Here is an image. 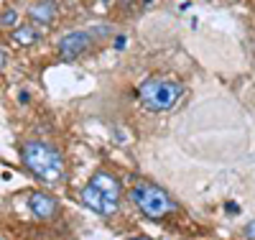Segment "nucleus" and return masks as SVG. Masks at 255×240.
<instances>
[{
    "label": "nucleus",
    "mask_w": 255,
    "mask_h": 240,
    "mask_svg": "<svg viewBox=\"0 0 255 240\" xmlns=\"http://www.w3.org/2000/svg\"><path fill=\"white\" fill-rule=\"evenodd\" d=\"M181 92H184V87L176 79H168V77H151V79L140 82V87H138L140 102L148 110H156V113L174 110L176 102L181 100Z\"/></svg>",
    "instance_id": "7ed1b4c3"
},
{
    "label": "nucleus",
    "mask_w": 255,
    "mask_h": 240,
    "mask_svg": "<svg viewBox=\"0 0 255 240\" xmlns=\"http://www.w3.org/2000/svg\"><path fill=\"white\" fill-rule=\"evenodd\" d=\"M0 240H3V238H0Z\"/></svg>",
    "instance_id": "ddd939ff"
},
{
    "label": "nucleus",
    "mask_w": 255,
    "mask_h": 240,
    "mask_svg": "<svg viewBox=\"0 0 255 240\" xmlns=\"http://www.w3.org/2000/svg\"><path fill=\"white\" fill-rule=\"evenodd\" d=\"M130 240H153V238H148V235H135V238H130Z\"/></svg>",
    "instance_id": "9b49d317"
},
{
    "label": "nucleus",
    "mask_w": 255,
    "mask_h": 240,
    "mask_svg": "<svg viewBox=\"0 0 255 240\" xmlns=\"http://www.w3.org/2000/svg\"><path fill=\"white\" fill-rule=\"evenodd\" d=\"M23 164L46 184H59L64 179V159H61V154L54 146L44 143V141H28L23 146Z\"/></svg>",
    "instance_id": "f257e3e1"
},
{
    "label": "nucleus",
    "mask_w": 255,
    "mask_h": 240,
    "mask_svg": "<svg viewBox=\"0 0 255 240\" xmlns=\"http://www.w3.org/2000/svg\"><path fill=\"white\" fill-rule=\"evenodd\" d=\"M15 23H18V13L13 8H5L3 15H0V26H3V28H13Z\"/></svg>",
    "instance_id": "1a4fd4ad"
},
{
    "label": "nucleus",
    "mask_w": 255,
    "mask_h": 240,
    "mask_svg": "<svg viewBox=\"0 0 255 240\" xmlns=\"http://www.w3.org/2000/svg\"><path fill=\"white\" fill-rule=\"evenodd\" d=\"M82 202L100 215H113L120 202V184L113 174L97 171L92 182L82 189Z\"/></svg>",
    "instance_id": "f03ea898"
},
{
    "label": "nucleus",
    "mask_w": 255,
    "mask_h": 240,
    "mask_svg": "<svg viewBox=\"0 0 255 240\" xmlns=\"http://www.w3.org/2000/svg\"><path fill=\"white\" fill-rule=\"evenodd\" d=\"M245 238H248V240H255V220L245 228Z\"/></svg>",
    "instance_id": "9d476101"
},
{
    "label": "nucleus",
    "mask_w": 255,
    "mask_h": 240,
    "mask_svg": "<svg viewBox=\"0 0 255 240\" xmlns=\"http://www.w3.org/2000/svg\"><path fill=\"white\" fill-rule=\"evenodd\" d=\"M13 41L20 43V46H31V43L38 41V31L33 26H15L13 28Z\"/></svg>",
    "instance_id": "6e6552de"
},
{
    "label": "nucleus",
    "mask_w": 255,
    "mask_h": 240,
    "mask_svg": "<svg viewBox=\"0 0 255 240\" xmlns=\"http://www.w3.org/2000/svg\"><path fill=\"white\" fill-rule=\"evenodd\" d=\"M130 197L138 205V210L145 217H151V220H163V217H168L171 212H176V202L156 184H148V182L135 184Z\"/></svg>",
    "instance_id": "20e7f679"
},
{
    "label": "nucleus",
    "mask_w": 255,
    "mask_h": 240,
    "mask_svg": "<svg viewBox=\"0 0 255 240\" xmlns=\"http://www.w3.org/2000/svg\"><path fill=\"white\" fill-rule=\"evenodd\" d=\"M28 18L36 20V23H41V26L54 23V18H56V5H54V0H36V3L28 8Z\"/></svg>",
    "instance_id": "0eeeda50"
},
{
    "label": "nucleus",
    "mask_w": 255,
    "mask_h": 240,
    "mask_svg": "<svg viewBox=\"0 0 255 240\" xmlns=\"http://www.w3.org/2000/svg\"><path fill=\"white\" fill-rule=\"evenodd\" d=\"M28 207L33 210V215L38 217V220H51V217L56 215V200L46 192H31Z\"/></svg>",
    "instance_id": "423d86ee"
},
{
    "label": "nucleus",
    "mask_w": 255,
    "mask_h": 240,
    "mask_svg": "<svg viewBox=\"0 0 255 240\" xmlns=\"http://www.w3.org/2000/svg\"><path fill=\"white\" fill-rule=\"evenodd\" d=\"M90 46H92V36L87 31H72L59 41V54H61V59H77Z\"/></svg>",
    "instance_id": "39448f33"
},
{
    "label": "nucleus",
    "mask_w": 255,
    "mask_h": 240,
    "mask_svg": "<svg viewBox=\"0 0 255 240\" xmlns=\"http://www.w3.org/2000/svg\"><path fill=\"white\" fill-rule=\"evenodd\" d=\"M0 67H5V54L0 51Z\"/></svg>",
    "instance_id": "f8f14e48"
}]
</instances>
